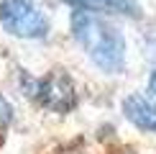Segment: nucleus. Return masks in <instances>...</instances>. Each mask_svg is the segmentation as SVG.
<instances>
[{
	"instance_id": "f257e3e1",
	"label": "nucleus",
	"mask_w": 156,
	"mask_h": 154,
	"mask_svg": "<svg viewBox=\"0 0 156 154\" xmlns=\"http://www.w3.org/2000/svg\"><path fill=\"white\" fill-rule=\"evenodd\" d=\"M69 31L77 46L84 51L90 62L105 75H123L128 64V46L126 36L113 21L105 16L84 10H72L69 16Z\"/></svg>"
},
{
	"instance_id": "f03ea898",
	"label": "nucleus",
	"mask_w": 156,
	"mask_h": 154,
	"mask_svg": "<svg viewBox=\"0 0 156 154\" xmlns=\"http://www.w3.org/2000/svg\"><path fill=\"white\" fill-rule=\"evenodd\" d=\"M21 90L26 98L38 103L51 113H72L77 108V85L67 69L56 67L44 77H34L28 72L21 75Z\"/></svg>"
},
{
	"instance_id": "7ed1b4c3",
	"label": "nucleus",
	"mask_w": 156,
	"mask_h": 154,
	"mask_svg": "<svg viewBox=\"0 0 156 154\" xmlns=\"http://www.w3.org/2000/svg\"><path fill=\"white\" fill-rule=\"evenodd\" d=\"M0 26L5 34L26 41L51 36V18L38 0H0Z\"/></svg>"
},
{
	"instance_id": "20e7f679",
	"label": "nucleus",
	"mask_w": 156,
	"mask_h": 154,
	"mask_svg": "<svg viewBox=\"0 0 156 154\" xmlns=\"http://www.w3.org/2000/svg\"><path fill=\"white\" fill-rule=\"evenodd\" d=\"M126 121L146 134H156V98L146 93H131L120 103Z\"/></svg>"
},
{
	"instance_id": "39448f33",
	"label": "nucleus",
	"mask_w": 156,
	"mask_h": 154,
	"mask_svg": "<svg viewBox=\"0 0 156 154\" xmlns=\"http://www.w3.org/2000/svg\"><path fill=\"white\" fill-rule=\"evenodd\" d=\"M72 10H84L95 16H118L136 21L141 18V3L138 0H62Z\"/></svg>"
},
{
	"instance_id": "423d86ee",
	"label": "nucleus",
	"mask_w": 156,
	"mask_h": 154,
	"mask_svg": "<svg viewBox=\"0 0 156 154\" xmlns=\"http://www.w3.org/2000/svg\"><path fill=\"white\" fill-rule=\"evenodd\" d=\"M13 118H16V111H13V105H10V100L5 98L3 93H0V134L5 131L10 123H13Z\"/></svg>"
},
{
	"instance_id": "0eeeda50",
	"label": "nucleus",
	"mask_w": 156,
	"mask_h": 154,
	"mask_svg": "<svg viewBox=\"0 0 156 154\" xmlns=\"http://www.w3.org/2000/svg\"><path fill=\"white\" fill-rule=\"evenodd\" d=\"M148 95H154V98H156V69L148 75Z\"/></svg>"
}]
</instances>
